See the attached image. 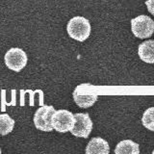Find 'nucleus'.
<instances>
[{
    "label": "nucleus",
    "mask_w": 154,
    "mask_h": 154,
    "mask_svg": "<svg viewBox=\"0 0 154 154\" xmlns=\"http://www.w3.org/2000/svg\"><path fill=\"white\" fill-rule=\"evenodd\" d=\"M66 31L69 36L78 42H84L91 35V23L84 17L77 16L72 17L67 23Z\"/></svg>",
    "instance_id": "obj_1"
},
{
    "label": "nucleus",
    "mask_w": 154,
    "mask_h": 154,
    "mask_svg": "<svg viewBox=\"0 0 154 154\" xmlns=\"http://www.w3.org/2000/svg\"><path fill=\"white\" fill-rule=\"evenodd\" d=\"M55 108L53 106H41L34 115V124L37 129L45 132H50L53 130L51 124V118Z\"/></svg>",
    "instance_id": "obj_6"
},
{
    "label": "nucleus",
    "mask_w": 154,
    "mask_h": 154,
    "mask_svg": "<svg viewBox=\"0 0 154 154\" xmlns=\"http://www.w3.org/2000/svg\"><path fill=\"white\" fill-rule=\"evenodd\" d=\"M14 127V120L8 114H0V135L5 136L11 133Z\"/></svg>",
    "instance_id": "obj_11"
},
{
    "label": "nucleus",
    "mask_w": 154,
    "mask_h": 154,
    "mask_svg": "<svg viewBox=\"0 0 154 154\" xmlns=\"http://www.w3.org/2000/svg\"><path fill=\"white\" fill-rule=\"evenodd\" d=\"M1 152H2V150H1V148H0V154H1Z\"/></svg>",
    "instance_id": "obj_13"
},
{
    "label": "nucleus",
    "mask_w": 154,
    "mask_h": 154,
    "mask_svg": "<svg viewBox=\"0 0 154 154\" xmlns=\"http://www.w3.org/2000/svg\"><path fill=\"white\" fill-rule=\"evenodd\" d=\"M87 154H109L110 146L107 141L100 137L93 138L87 144Z\"/></svg>",
    "instance_id": "obj_8"
},
{
    "label": "nucleus",
    "mask_w": 154,
    "mask_h": 154,
    "mask_svg": "<svg viewBox=\"0 0 154 154\" xmlns=\"http://www.w3.org/2000/svg\"><path fill=\"white\" fill-rule=\"evenodd\" d=\"M131 30L135 37L139 38H148L154 31V21L148 16L141 14L131 19Z\"/></svg>",
    "instance_id": "obj_4"
},
{
    "label": "nucleus",
    "mask_w": 154,
    "mask_h": 154,
    "mask_svg": "<svg viewBox=\"0 0 154 154\" xmlns=\"http://www.w3.org/2000/svg\"><path fill=\"white\" fill-rule=\"evenodd\" d=\"M116 154H139V144L131 140H124L119 142L115 148Z\"/></svg>",
    "instance_id": "obj_10"
},
{
    "label": "nucleus",
    "mask_w": 154,
    "mask_h": 154,
    "mask_svg": "<svg viewBox=\"0 0 154 154\" xmlns=\"http://www.w3.org/2000/svg\"><path fill=\"white\" fill-rule=\"evenodd\" d=\"M27 55L21 48L13 47L9 49L4 57L5 64L9 69L19 72L27 65Z\"/></svg>",
    "instance_id": "obj_5"
},
{
    "label": "nucleus",
    "mask_w": 154,
    "mask_h": 154,
    "mask_svg": "<svg viewBox=\"0 0 154 154\" xmlns=\"http://www.w3.org/2000/svg\"><path fill=\"white\" fill-rule=\"evenodd\" d=\"M154 42L153 40H148L142 42L138 48V54L140 59L147 63V64H153L154 63Z\"/></svg>",
    "instance_id": "obj_9"
},
{
    "label": "nucleus",
    "mask_w": 154,
    "mask_h": 154,
    "mask_svg": "<svg viewBox=\"0 0 154 154\" xmlns=\"http://www.w3.org/2000/svg\"><path fill=\"white\" fill-rule=\"evenodd\" d=\"M74 115L65 109L55 110L51 118L52 128L60 133L70 132L74 125Z\"/></svg>",
    "instance_id": "obj_3"
},
{
    "label": "nucleus",
    "mask_w": 154,
    "mask_h": 154,
    "mask_svg": "<svg viewBox=\"0 0 154 154\" xmlns=\"http://www.w3.org/2000/svg\"><path fill=\"white\" fill-rule=\"evenodd\" d=\"M153 114H154V108L149 107L146 112L143 113L142 118L143 125L149 131H154V120H153Z\"/></svg>",
    "instance_id": "obj_12"
},
{
    "label": "nucleus",
    "mask_w": 154,
    "mask_h": 154,
    "mask_svg": "<svg viewBox=\"0 0 154 154\" xmlns=\"http://www.w3.org/2000/svg\"><path fill=\"white\" fill-rule=\"evenodd\" d=\"M95 87L90 84L79 85L73 91V99L80 108L91 107L98 98V94L95 91Z\"/></svg>",
    "instance_id": "obj_2"
},
{
    "label": "nucleus",
    "mask_w": 154,
    "mask_h": 154,
    "mask_svg": "<svg viewBox=\"0 0 154 154\" xmlns=\"http://www.w3.org/2000/svg\"><path fill=\"white\" fill-rule=\"evenodd\" d=\"M74 118L75 122L73 127L70 130L71 134L75 137L87 139L93 130V122L89 114L77 113L74 115Z\"/></svg>",
    "instance_id": "obj_7"
}]
</instances>
